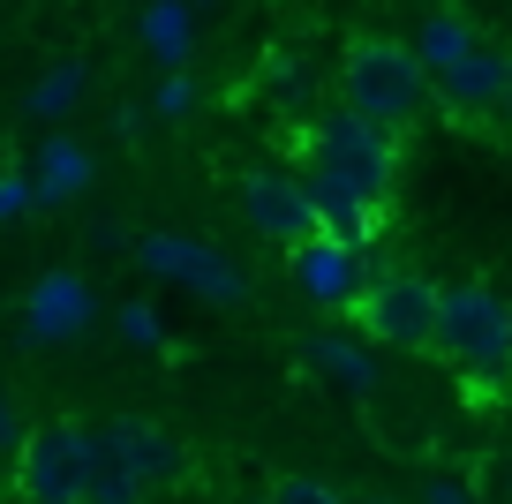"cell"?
<instances>
[{
  "mask_svg": "<svg viewBox=\"0 0 512 504\" xmlns=\"http://www.w3.org/2000/svg\"><path fill=\"white\" fill-rule=\"evenodd\" d=\"M23 437H31V414H23L8 392H0V459H16V452H23Z\"/></svg>",
  "mask_w": 512,
  "mask_h": 504,
  "instance_id": "obj_22",
  "label": "cell"
},
{
  "mask_svg": "<svg viewBox=\"0 0 512 504\" xmlns=\"http://www.w3.org/2000/svg\"><path fill=\"white\" fill-rule=\"evenodd\" d=\"M144 113H159V121H189V113H196V83L181 76V68H166V76H159V91H151V106H144Z\"/></svg>",
  "mask_w": 512,
  "mask_h": 504,
  "instance_id": "obj_20",
  "label": "cell"
},
{
  "mask_svg": "<svg viewBox=\"0 0 512 504\" xmlns=\"http://www.w3.org/2000/svg\"><path fill=\"white\" fill-rule=\"evenodd\" d=\"M16 467V497L23 504H83V429L76 422H31Z\"/></svg>",
  "mask_w": 512,
  "mask_h": 504,
  "instance_id": "obj_6",
  "label": "cell"
},
{
  "mask_svg": "<svg viewBox=\"0 0 512 504\" xmlns=\"http://www.w3.org/2000/svg\"><path fill=\"white\" fill-rule=\"evenodd\" d=\"M437 354L467 384H512V301L482 279L437 294Z\"/></svg>",
  "mask_w": 512,
  "mask_h": 504,
  "instance_id": "obj_2",
  "label": "cell"
},
{
  "mask_svg": "<svg viewBox=\"0 0 512 504\" xmlns=\"http://www.w3.org/2000/svg\"><path fill=\"white\" fill-rule=\"evenodd\" d=\"M437 294L445 286L422 279V271H377L354 301V324H362L369 347L392 354H437Z\"/></svg>",
  "mask_w": 512,
  "mask_h": 504,
  "instance_id": "obj_4",
  "label": "cell"
},
{
  "mask_svg": "<svg viewBox=\"0 0 512 504\" xmlns=\"http://www.w3.org/2000/svg\"><path fill=\"white\" fill-rule=\"evenodd\" d=\"M505 489H512V474H505Z\"/></svg>",
  "mask_w": 512,
  "mask_h": 504,
  "instance_id": "obj_28",
  "label": "cell"
},
{
  "mask_svg": "<svg viewBox=\"0 0 512 504\" xmlns=\"http://www.w3.org/2000/svg\"><path fill=\"white\" fill-rule=\"evenodd\" d=\"M23 211H38V204H31V181H23V166H16V174H0V226L23 219Z\"/></svg>",
  "mask_w": 512,
  "mask_h": 504,
  "instance_id": "obj_23",
  "label": "cell"
},
{
  "mask_svg": "<svg viewBox=\"0 0 512 504\" xmlns=\"http://www.w3.org/2000/svg\"><path fill=\"white\" fill-rule=\"evenodd\" d=\"M98 316L91 286L76 279V271H38L31 294H23V331H31L38 347H68V339H83Z\"/></svg>",
  "mask_w": 512,
  "mask_h": 504,
  "instance_id": "obj_9",
  "label": "cell"
},
{
  "mask_svg": "<svg viewBox=\"0 0 512 504\" xmlns=\"http://www.w3.org/2000/svg\"><path fill=\"white\" fill-rule=\"evenodd\" d=\"M113 331H121L128 347H144V354H166V324H159V309H151L144 294H136V301H121V309H113Z\"/></svg>",
  "mask_w": 512,
  "mask_h": 504,
  "instance_id": "obj_18",
  "label": "cell"
},
{
  "mask_svg": "<svg viewBox=\"0 0 512 504\" xmlns=\"http://www.w3.org/2000/svg\"><path fill=\"white\" fill-rule=\"evenodd\" d=\"M241 219H249L264 241H279V249H302V241L317 234L309 189H302V174H287V166H249V174H241Z\"/></svg>",
  "mask_w": 512,
  "mask_h": 504,
  "instance_id": "obj_7",
  "label": "cell"
},
{
  "mask_svg": "<svg viewBox=\"0 0 512 504\" xmlns=\"http://www.w3.org/2000/svg\"><path fill=\"white\" fill-rule=\"evenodd\" d=\"M490 121H497V128L512 136V83H505V98H497V113H490Z\"/></svg>",
  "mask_w": 512,
  "mask_h": 504,
  "instance_id": "obj_25",
  "label": "cell"
},
{
  "mask_svg": "<svg viewBox=\"0 0 512 504\" xmlns=\"http://www.w3.org/2000/svg\"><path fill=\"white\" fill-rule=\"evenodd\" d=\"M83 98V68L76 61H61V68H46V76L31 83V98H23V113H38V121H61L68 106Z\"/></svg>",
  "mask_w": 512,
  "mask_h": 504,
  "instance_id": "obj_17",
  "label": "cell"
},
{
  "mask_svg": "<svg viewBox=\"0 0 512 504\" xmlns=\"http://www.w3.org/2000/svg\"><path fill=\"white\" fill-rule=\"evenodd\" d=\"M475 46H482V31L460 16V8H430L422 31H415V61H422V76H430V83L445 76V68H460Z\"/></svg>",
  "mask_w": 512,
  "mask_h": 504,
  "instance_id": "obj_15",
  "label": "cell"
},
{
  "mask_svg": "<svg viewBox=\"0 0 512 504\" xmlns=\"http://www.w3.org/2000/svg\"><path fill=\"white\" fill-rule=\"evenodd\" d=\"M113 444H121L128 474H136L144 489H174L181 474H189V452H181L159 422H113Z\"/></svg>",
  "mask_w": 512,
  "mask_h": 504,
  "instance_id": "obj_14",
  "label": "cell"
},
{
  "mask_svg": "<svg viewBox=\"0 0 512 504\" xmlns=\"http://www.w3.org/2000/svg\"><path fill=\"white\" fill-rule=\"evenodd\" d=\"M422 504H475V489L452 482V474H430V482H422Z\"/></svg>",
  "mask_w": 512,
  "mask_h": 504,
  "instance_id": "obj_24",
  "label": "cell"
},
{
  "mask_svg": "<svg viewBox=\"0 0 512 504\" xmlns=\"http://www.w3.org/2000/svg\"><path fill=\"white\" fill-rule=\"evenodd\" d=\"M136 264H144L151 279L196 294V301H219V309H241V301H249V271L226 249H211L204 234H136Z\"/></svg>",
  "mask_w": 512,
  "mask_h": 504,
  "instance_id": "obj_5",
  "label": "cell"
},
{
  "mask_svg": "<svg viewBox=\"0 0 512 504\" xmlns=\"http://www.w3.org/2000/svg\"><path fill=\"white\" fill-rule=\"evenodd\" d=\"M287 271H294V294H302L309 309H324V316H354V301H362V286H369V264L354 249H339V241H324V234H309L302 249H287Z\"/></svg>",
  "mask_w": 512,
  "mask_h": 504,
  "instance_id": "obj_8",
  "label": "cell"
},
{
  "mask_svg": "<svg viewBox=\"0 0 512 504\" xmlns=\"http://www.w3.org/2000/svg\"><path fill=\"white\" fill-rule=\"evenodd\" d=\"M23 181H31V204L38 211H61V204H76V196L98 181V158L83 151L76 136H46L31 151V166H23Z\"/></svg>",
  "mask_w": 512,
  "mask_h": 504,
  "instance_id": "obj_11",
  "label": "cell"
},
{
  "mask_svg": "<svg viewBox=\"0 0 512 504\" xmlns=\"http://www.w3.org/2000/svg\"><path fill=\"white\" fill-rule=\"evenodd\" d=\"M302 166L347 181L354 196H369V204L384 211V204H392V189H400V136H384V128L354 121V113L339 106V113H317V121H309Z\"/></svg>",
  "mask_w": 512,
  "mask_h": 504,
  "instance_id": "obj_3",
  "label": "cell"
},
{
  "mask_svg": "<svg viewBox=\"0 0 512 504\" xmlns=\"http://www.w3.org/2000/svg\"><path fill=\"white\" fill-rule=\"evenodd\" d=\"M354 504H400V497H354Z\"/></svg>",
  "mask_w": 512,
  "mask_h": 504,
  "instance_id": "obj_26",
  "label": "cell"
},
{
  "mask_svg": "<svg viewBox=\"0 0 512 504\" xmlns=\"http://www.w3.org/2000/svg\"><path fill=\"white\" fill-rule=\"evenodd\" d=\"M264 83H272L287 106H302V98H309V68H302V61H287V53H272V61H264Z\"/></svg>",
  "mask_w": 512,
  "mask_h": 504,
  "instance_id": "obj_21",
  "label": "cell"
},
{
  "mask_svg": "<svg viewBox=\"0 0 512 504\" xmlns=\"http://www.w3.org/2000/svg\"><path fill=\"white\" fill-rule=\"evenodd\" d=\"M505 83H512V53L482 38L460 68H445V76L430 83V98H437V113H452V121H490L497 98H505Z\"/></svg>",
  "mask_w": 512,
  "mask_h": 504,
  "instance_id": "obj_10",
  "label": "cell"
},
{
  "mask_svg": "<svg viewBox=\"0 0 512 504\" xmlns=\"http://www.w3.org/2000/svg\"><path fill=\"white\" fill-rule=\"evenodd\" d=\"M241 504H272V497H264V489H256V497H241Z\"/></svg>",
  "mask_w": 512,
  "mask_h": 504,
  "instance_id": "obj_27",
  "label": "cell"
},
{
  "mask_svg": "<svg viewBox=\"0 0 512 504\" xmlns=\"http://www.w3.org/2000/svg\"><path fill=\"white\" fill-rule=\"evenodd\" d=\"M309 369H317L324 384H339L347 399H377V384H384V362L369 354V339L362 331H309Z\"/></svg>",
  "mask_w": 512,
  "mask_h": 504,
  "instance_id": "obj_12",
  "label": "cell"
},
{
  "mask_svg": "<svg viewBox=\"0 0 512 504\" xmlns=\"http://www.w3.org/2000/svg\"><path fill=\"white\" fill-rule=\"evenodd\" d=\"M83 429V504H144L151 489L128 474V459H121V444H113V422H76Z\"/></svg>",
  "mask_w": 512,
  "mask_h": 504,
  "instance_id": "obj_13",
  "label": "cell"
},
{
  "mask_svg": "<svg viewBox=\"0 0 512 504\" xmlns=\"http://www.w3.org/2000/svg\"><path fill=\"white\" fill-rule=\"evenodd\" d=\"M339 106L354 121L384 128V136L415 128L422 106H430V76H422L415 46H400V38H354L347 61H339Z\"/></svg>",
  "mask_w": 512,
  "mask_h": 504,
  "instance_id": "obj_1",
  "label": "cell"
},
{
  "mask_svg": "<svg viewBox=\"0 0 512 504\" xmlns=\"http://www.w3.org/2000/svg\"><path fill=\"white\" fill-rule=\"evenodd\" d=\"M264 497H272V504H354V497H339L324 474H279Z\"/></svg>",
  "mask_w": 512,
  "mask_h": 504,
  "instance_id": "obj_19",
  "label": "cell"
},
{
  "mask_svg": "<svg viewBox=\"0 0 512 504\" xmlns=\"http://www.w3.org/2000/svg\"><path fill=\"white\" fill-rule=\"evenodd\" d=\"M144 46L159 53V76L189 61V46H196V16H189V0H151V8H144Z\"/></svg>",
  "mask_w": 512,
  "mask_h": 504,
  "instance_id": "obj_16",
  "label": "cell"
}]
</instances>
